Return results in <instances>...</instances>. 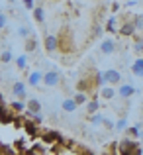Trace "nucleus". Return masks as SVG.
I'll list each match as a JSON object with an SVG mask.
<instances>
[{
    "instance_id": "39448f33",
    "label": "nucleus",
    "mask_w": 143,
    "mask_h": 155,
    "mask_svg": "<svg viewBox=\"0 0 143 155\" xmlns=\"http://www.w3.org/2000/svg\"><path fill=\"white\" fill-rule=\"evenodd\" d=\"M41 140L45 141V143H65L63 137H61L59 132H55V130H51V132H45L41 136Z\"/></svg>"
},
{
    "instance_id": "9b49d317",
    "label": "nucleus",
    "mask_w": 143,
    "mask_h": 155,
    "mask_svg": "<svg viewBox=\"0 0 143 155\" xmlns=\"http://www.w3.org/2000/svg\"><path fill=\"white\" fill-rule=\"evenodd\" d=\"M116 88H114V84H104V87H100V98L102 100H112L114 96H116Z\"/></svg>"
},
{
    "instance_id": "dca6fc26",
    "label": "nucleus",
    "mask_w": 143,
    "mask_h": 155,
    "mask_svg": "<svg viewBox=\"0 0 143 155\" xmlns=\"http://www.w3.org/2000/svg\"><path fill=\"white\" fill-rule=\"evenodd\" d=\"M28 83H30L31 87H37L39 83H43V73H39V71L30 73V77H28Z\"/></svg>"
},
{
    "instance_id": "a211bd4d",
    "label": "nucleus",
    "mask_w": 143,
    "mask_h": 155,
    "mask_svg": "<svg viewBox=\"0 0 143 155\" xmlns=\"http://www.w3.org/2000/svg\"><path fill=\"white\" fill-rule=\"evenodd\" d=\"M135 30H137V28H135V24H133V20H132V22H125L124 26L120 28V34L122 35H133Z\"/></svg>"
},
{
    "instance_id": "c85d7f7f",
    "label": "nucleus",
    "mask_w": 143,
    "mask_h": 155,
    "mask_svg": "<svg viewBox=\"0 0 143 155\" xmlns=\"http://www.w3.org/2000/svg\"><path fill=\"white\" fill-rule=\"evenodd\" d=\"M133 51H137V53L143 51V39H139V38L133 39Z\"/></svg>"
},
{
    "instance_id": "4468645a",
    "label": "nucleus",
    "mask_w": 143,
    "mask_h": 155,
    "mask_svg": "<svg viewBox=\"0 0 143 155\" xmlns=\"http://www.w3.org/2000/svg\"><path fill=\"white\" fill-rule=\"evenodd\" d=\"M37 122H30V120H24V130H26V134L28 136H31V137H35L37 136Z\"/></svg>"
},
{
    "instance_id": "4c0bfd02",
    "label": "nucleus",
    "mask_w": 143,
    "mask_h": 155,
    "mask_svg": "<svg viewBox=\"0 0 143 155\" xmlns=\"http://www.w3.org/2000/svg\"><path fill=\"white\" fill-rule=\"evenodd\" d=\"M31 118H34V122H37V124H41V114H31Z\"/></svg>"
},
{
    "instance_id": "58836bf2",
    "label": "nucleus",
    "mask_w": 143,
    "mask_h": 155,
    "mask_svg": "<svg viewBox=\"0 0 143 155\" xmlns=\"http://www.w3.org/2000/svg\"><path fill=\"white\" fill-rule=\"evenodd\" d=\"M100 31H102V28H100V26H94V30H92V35H94V38H96V35L100 34Z\"/></svg>"
},
{
    "instance_id": "2eb2a0df",
    "label": "nucleus",
    "mask_w": 143,
    "mask_h": 155,
    "mask_svg": "<svg viewBox=\"0 0 143 155\" xmlns=\"http://www.w3.org/2000/svg\"><path fill=\"white\" fill-rule=\"evenodd\" d=\"M129 69H132V73H133L135 77H143V57H139V59L133 61Z\"/></svg>"
},
{
    "instance_id": "f03ea898",
    "label": "nucleus",
    "mask_w": 143,
    "mask_h": 155,
    "mask_svg": "<svg viewBox=\"0 0 143 155\" xmlns=\"http://www.w3.org/2000/svg\"><path fill=\"white\" fill-rule=\"evenodd\" d=\"M43 47H45L47 53H55L57 49H59V38L53 34H47L45 39H43Z\"/></svg>"
},
{
    "instance_id": "cd10ccee",
    "label": "nucleus",
    "mask_w": 143,
    "mask_h": 155,
    "mask_svg": "<svg viewBox=\"0 0 143 155\" xmlns=\"http://www.w3.org/2000/svg\"><path fill=\"white\" fill-rule=\"evenodd\" d=\"M10 108L14 110V112H24V102H20V100H16V102H10Z\"/></svg>"
},
{
    "instance_id": "4be33fe9",
    "label": "nucleus",
    "mask_w": 143,
    "mask_h": 155,
    "mask_svg": "<svg viewBox=\"0 0 143 155\" xmlns=\"http://www.w3.org/2000/svg\"><path fill=\"white\" fill-rule=\"evenodd\" d=\"M34 20L37 24H43L45 20V14H43V8H34Z\"/></svg>"
},
{
    "instance_id": "f257e3e1",
    "label": "nucleus",
    "mask_w": 143,
    "mask_h": 155,
    "mask_svg": "<svg viewBox=\"0 0 143 155\" xmlns=\"http://www.w3.org/2000/svg\"><path fill=\"white\" fill-rule=\"evenodd\" d=\"M137 149H139V143H137L133 137H128V140H122L120 143H118V151L122 155H132V153H137Z\"/></svg>"
},
{
    "instance_id": "2f4dec72",
    "label": "nucleus",
    "mask_w": 143,
    "mask_h": 155,
    "mask_svg": "<svg viewBox=\"0 0 143 155\" xmlns=\"http://www.w3.org/2000/svg\"><path fill=\"white\" fill-rule=\"evenodd\" d=\"M18 34H20V35H22V38H24V39H26V38H30V34H31V30H30V28H26V26H24V28H20V31H18Z\"/></svg>"
},
{
    "instance_id": "b1692460",
    "label": "nucleus",
    "mask_w": 143,
    "mask_h": 155,
    "mask_svg": "<svg viewBox=\"0 0 143 155\" xmlns=\"http://www.w3.org/2000/svg\"><path fill=\"white\" fill-rule=\"evenodd\" d=\"M75 100H76V104H86L88 102V98H86V92H83V91H79V92H76V94H75Z\"/></svg>"
},
{
    "instance_id": "9d476101",
    "label": "nucleus",
    "mask_w": 143,
    "mask_h": 155,
    "mask_svg": "<svg viewBox=\"0 0 143 155\" xmlns=\"http://www.w3.org/2000/svg\"><path fill=\"white\" fill-rule=\"evenodd\" d=\"M26 110H28V114H41V102H39L37 98H28V102H26Z\"/></svg>"
},
{
    "instance_id": "e433bc0d",
    "label": "nucleus",
    "mask_w": 143,
    "mask_h": 155,
    "mask_svg": "<svg viewBox=\"0 0 143 155\" xmlns=\"http://www.w3.org/2000/svg\"><path fill=\"white\" fill-rule=\"evenodd\" d=\"M22 2H24V6H26V8H30V10H34V0H22Z\"/></svg>"
},
{
    "instance_id": "1a4fd4ad",
    "label": "nucleus",
    "mask_w": 143,
    "mask_h": 155,
    "mask_svg": "<svg viewBox=\"0 0 143 155\" xmlns=\"http://www.w3.org/2000/svg\"><path fill=\"white\" fill-rule=\"evenodd\" d=\"M12 94L16 96V98H26V83L24 81H16L14 84H12Z\"/></svg>"
},
{
    "instance_id": "0eeeda50",
    "label": "nucleus",
    "mask_w": 143,
    "mask_h": 155,
    "mask_svg": "<svg viewBox=\"0 0 143 155\" xmlns=\"http://www.w3.org/2000/svg\"><path fill=\"white\" fill-rule=\"evenodd\" d=\"M135 94V88H133V84H128V83H122L120 87H118V96L120 98H129V96Z\"/></svg>"
},
{
    "instance_id": "72a5a7b5",
    "label": "nucleus",
    "mask_w": 143,
    "mask_h": 155,
    "mask_svg": "<svg viewBox=\"0 0 143 155\" xmlns=\"http://www.w3.org/2000/svg\"><path fill=\"white\" fill-rule=\"evenodd\" d=\"M6 22H8V16L2 12V14H0V28H2V30L6 28Z\"/></svg>"
},
{
    "instance_id": "412c9836",
    "label": "nucleus",
    "mask_w": 143,
    "mask_h": 155,
    "mask_svg": "<svg viewBox=\"0 0 143 155\" xmlns=\"http://www.w3.org/2000/svg\"><path fill=\"white\" fill-rule=\"evenodd\" d=\"M125 134H128V137H133V140H137V137L141 136V132H139L137 126H129V128H125Z\"/></svg>"
},
{
    "instance_id": "393cba45",
    "label": "nucleus",
    "mask_w": 143,
    "mask_h": 155,
    "mask_svg": "<svg viewBox=\"0 0 143 155\" xmlns=\"http://www.w3.org/2000/svg\"><path fill=\"white\" fill-rule=\"evenodd\" d=\"M90 122H92V126H102V122H104V116L102 114H90Z\"/></svg>"
},
{
    "instance_id": "f8f14e48",
    "label": "nucleus",
    "mask_w": 143,
    "mask_h": 155,
    "mask_svg": "<svg viewBox=\"0 0 143 155\" xmlns=\"http://www.w3.org/2000/svg\"><path fill=\"white\" fill-rule=\"evenodd\" d=\"M76 100H75V96L73 98H65L63 102H61V108H63V112H75L76 110Z\"/></svg>"
},
{
    "instance_id": "f704fd0d",
    "label": "nucleus",
    "mask_w": 143,
    "mask_h": 155,
    "mask_svg": "<svg viewBox=\"0 0 143 155\" xmlns=\"http://www.w3.org/2000/svg\"><path fill=\"white\" fill-rule=\"evenodd\" d=\"M116 128H118V130H124V128H128V126H125V120H124V118L116 122Z\"/></svg>"
},
{
    "instance_id": "20e7f679",
    "label": "nucleus",
    "mask_w": 143,
    "mask_h": 155,
    "mask_svg": "<svg viewBox=\"0 0 143 155\" xmlns=\"http://www.w3.org/2000/svg\"><path fill=\"white\" fill-rule=\"evenodd\" d=\"M59 73L57 71H53V69H49V71L43 73V84L45 87H57L59 84Z\"/></svg>"
},
{
    "instance_id": "473e14b6",
    "label": "nucleus",
    "mask_w": 143,
    "mask_h": 155,
    "mask_svg": "<svg viewBox=\"0 0 143 155\" xmlns=\"http://www.w3.org/2000/svg\"><path fill=\"white\" fill-rule=\"evenodd\" d=\"M43 151H45V149H43V147H41V145H39V143H35L34 147L30 149V153H43Z\"/></svg>"
},
{
    "instance_id": "bb28decb",
    "label": "nucleus",
    "mask_w": 143,
    "mask_h": 155,
    "mask_svg": "<svg viewBox=\"0 0 143 155\" xmlns=\"http://www.w3.org/2000/svg\"><path fill=\"white\" fill-rule=\"evenodd\" d=\"M16 65H18V69H20V71H24V69H26V65H28L26 55H20L18 59H16Z\"/></svg>"
},
{
    "instance_id": "6ab92c4d",
    "label": "nucleus",
    "mask_w": 143,
    "mask_h": 155,
    "mask_svg": "<svg viewBox=\"0 0 143 155\" xmlns=\"http://www.w3.org/2000/svg\"><path fill=\"white\" fill-rule=\"evenodd\" d=\"M98 108H100V102H98L96 96H94V98H90V100L86 102V114H88V116H90V114H96Z\"/></svg>"
},
{
    "instance_id": "a878e982",
    "label": "nucleus",
    "mask_w": 143,
    "mask_h": 155,
    "mask_svg": "<svg viewBox=\"0 0 143 155\" xmlns=\"http://www.w3.org/2000/svg\"><path fill=\"white\" fill-rule=\"evenodd\" d=\"M102 126L106 128V132H112V130H116V124H114L110 118H106V116H104V122H102Z\"/></svg>"
},
{
    "instance_id": "7c9ffc66",
    "label": "nucleus",
    "mask_w": 143,
    "mask_h": 155,
    "mask_svg": "<svg viewBox=\"0 0 143 155\" xmlns=\"http://www.w3.org/2000/svg\"><path fill=\"white\" fill-rule=\"evenodd\" d=\"M133 24H135L137 30H143V16H141V14H137L135 18H133Z\"/></svg>"
},
{
    "instance_id": "aec40b11",
    "label": "nucleus",
    "mask_w": 143,
    "mask_h": 155,
    "mask_svg": "<svg viewBox=\"0 0 143 155\" xmlns=\"http://www.w3.org/2000/svg\"><path fill=\"white\" fill-rule=\"evenodd\" d=\"M90 87H92V83L88 79H80L79 83H76V91H83V92H88Z\"/></svg>"
},
{
    "instance_id": "6e6552de",
    "label": "nucleus",
    "mask_w": 143,
    "mask_h": 155,
    "mask_svg": "<svg viewBox=\"0 0 143 155\" xmlns=\"http://www.w3.org/2000/svg\"><path fill=\"white\" fill-rule=\"evenodd\" d=\"M104 77H106V81H108V84L122 83V75H120V71H116V69H106V71H104Z\"/></svg>"
},
{
    "instance_id": "f3484780",
    "label": "nucleus",
    "mask_w": 143,
    "mask_h": 155,
    "mask_svg": "<svg viewBox=\"0 0 143 155\" xmlns=\"http://www.w3.org/2000/svg\"><path fill=\"white\" fill-rule=\"evenodd\" d=\"M12 112L14 110H6V106H2V116H0V122H2V126H6V124H12L14 122V116H12Z\"/></svg>"
},
{
    "instance_id": "5701e85b",
    "label": "nucleus",
    "mask_w": 143,
    "mask_h": 155,
    "mask_svg": "<svg viewBox=\"0 0 143 155\" xmlns=\"http://www.w3.org/2000/svg\"><path fill=\"white\" fill-rule=\"evenodd\" d=\"M0 59H2V65H6V63H10L12 61V51H10V47H4L2 49V55H0Z\"/></svg>"
},
{
    "instance_id": "c9c22d12",
    "label": "nucleus",
    "mask_w": 143,
    "mask_h": 155,
    "mask_svg": "<svg viewBox=\"0 0 143 155\" xmlns=\"http://www.w3.org/2000/svg\"><path fill=\"white\" fill-rule=\"evenodd\" d=\"M16 147H18V151H26V149H24V145H26V143H24V140H18V141H16Z\"/></svg>"
},
{
    "instance_id": "c756f323",
    "label": "nucleus",
    "mask_w": 143,
    "mask_h": 155,
    "mask_svg": "<svg viewBox=\"0 0 143 155\" xmlns=\"http://www.w3.org/2000/svg\"><path fill=\"white\" fill-rule=\"evenodd\" d=\"M106 30H108L110 34H114V31H116V20H114V18L108 20V24H106Z\"/></svg>"
},
{
    "instance_id": "ea45409f",
    "label": "nucleus",
    "mask_w": 143,
    "mask_h": 155,
    "mask_svg": "<svg viewBox=\"0 0 143 155\" xmlns=\"http://www.w3.org/2000/svg\"><path fill=\"white\" fill-rule=\"evenodd\" d=\"M6 2H10V4H14V2H16V0H6Z\"/></svg>"
},
{
    "instance_id": "ddd939ff",
    "label": "nucleus",
    "mask_w": 143,
    "mask_h": 155,
    "mask_svg": "<svg viewBox=\"0 0 143 155\" xmlns=\"http://www.w3.org/2000/svg\"><path fill=\"white\" fill-rule=\"evenodd\" d=\"M24 49L28 53H34L37 49V39H35V35H30V38H26V41H24Z\"/></svg>"
},
{
    "instance_id": "423d86ee",
    "label": "nucleus",
    "mask_w": 143,
    "mask_h": 155,
    "mask_svg": "<svg viewBox=\"0 0 143 155\" xmlns=\"http://www.w3.org/2000/svg\"><path fill=\"white\" fill-rule=\"evenodd\" d=\"M100 51L104 53V55H112L114 51H116V41H114L112 38H106L100 41Z\"/></svg>"
},
{
    "instance_id": "7ed1b4c3",
    "label": "nucleus",
    "mask_w": 143,
    "mask_h": 155,
    "mask_svg": "<svg viewBox=\"0 0 143 155\" xmlns=\"http://www.w3.org/2000/svg\"><path fill=\"white\" fill-rule=\"evenodd\" d=\"M59 49H61V51H65V53L73 51V38L69 35V31H67V30H65L63 34L59 35Z\"/></svg>"
}]
</instances>
